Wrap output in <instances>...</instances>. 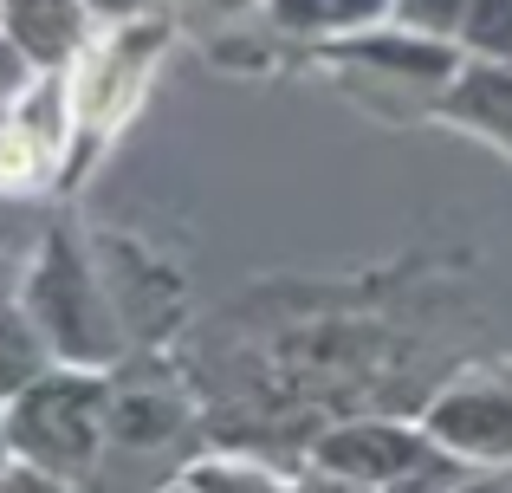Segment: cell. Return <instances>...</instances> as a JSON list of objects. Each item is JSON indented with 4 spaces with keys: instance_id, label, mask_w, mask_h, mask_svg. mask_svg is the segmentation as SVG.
Listing matches in <instances>:
<instances>
[{
    "instance_id": "9a60e30c",
    "label": "cell",
    "mask_w": 512,
    "mask_h": 493,
    "mask_svg": "<svg viewBox=\"0 0 512 493\" xmlns=\"http://www.w3.org/2000/svg\"><path fill=\"white\" fill-rule=\"evenodd\" d=\"M467 0H396V20L415 26V33H435V39H454V20H461Z\"/></svg>"
},
{
    "instance_id": "5bb4252c",
    "label": "cell",
    "mask_w": 512,
    "mask_h": 493,
    "mask_svg": "<svg viewBox=\"0 0 512 493\" xmlns=\"http://www.w3.org/2000/svg\"><path fill=\"white\" fill-rule=\"evenodd\" d=\"M266 26L292 39H325L331 33V0H260Z\"/></svg>"
},
{
    "instance_id": "30bf717a",
    "label": "cell",
    "mask_w": 512,
    "mask_h": 493,
    "mask_svg": "<svg viewBox=\"0 0 512 493\" xmlns=\"http://www.w3.org/2000/svg\"><path fill=\"white\" fill-rule=\"evenodd\" d=\"M65 130L72 124H59V117L39 124L33 91L20 104H7L0 111V195H39V182H52V169H59Z\"/></svg>"
},
{
    "instance_id": "7c38bea8",
    "label": "cell",
    "mask_w": 512,
    "mask_h": 493,
    "mask_svg": "<svg viewBox=\"0 0 512 493\" xmlns=\"http://www.w3.org/2000/svg\"><path fill=\"white\" fill-rule=\"evenodd\" d=\"M182 481L195 493H299V481H286V474H273L266 461H247V455H188Z\"/></svg>"
},
{
    "instance_id": "8992f818",
    "label": "cell",
    "mask_w": 512,
    "mask_h": 493,
    "mask_svg": "<svg viewBox=\"0 0 512 493\" xmlns=\"http://www.w3.org/2000/svg\"><path fill=\"white\" fill-rule=\"evenodd\" d=\"M318 46H325V59H338V65H363V72L389 78V85H422V91H441L454 78V65H461V46H454V39L415 33V26H402V20L318 39Z\"/></svg>"
},
{
    "instance_id": "5b68a950",
    "label": "cell",
    "mask_w": 512,
    "mask_h": 493,
    "mask_svg": "<svg viewBox=\"0 0 512 493\" xmlns=\"http://www.w3.org/2000/svg\"><path fill=\"white\" fill-rule=\"evenodd\" d=\"M415 422L467 468H512V357L454 370Z\"/></svg>"
},
{
    "instance_id": "8fae6325",
    "label": "cell",
    "mask_w": 512,
    "mask_h": 493,
    "mask_svg": "<svg viewBox=\"0 0 512 493\" xmlns=\"http://www.w3.org/2000/svg\"><path fill=\"white\" fill-rule=\"evenodd\" d=\"M52 364H59V357H52L46 331L26 318V305L20 299L0 305V403H7V396H20L33 377H46Z\"/></svg>"
},
{
    "instance_id": "ac0fdd59",
    "label": "cell",
    "mask_w": 512,
    "mask_h": 493,
    "mask_svg": "<svg viewBox=\"0 0 512 493\" xmlns=\"http://www.w3.org/2000/svg\"><path fill=\"white\" fill-rule=\"evenodd\" d=\"M91 7V20H130V13H143L150 0H85Z\"/></svg>"
},
{
    "instance_id": "e0dca14e",
    "label": "cell",
    "mask_w": 512,
    "mask_h": 493,
    "mask_svg": "<svg viewBox=\"0 0 512 493\" xmlns=\"http://www.w3.org/2000/svg\"><path fill=\"white\" fill-rule=\"evenodd\" d=\"M454 493H512V468H474Z\"/></svg>"
},
{
    "instance_id": "7a4b0ae2",
    "label": "cell",
    "mask_w": 512,
    "mask_h": 493,
    "mask_svg": "<svg viewBox=\"0 0 512 493\" xmlns=\"http://www.w3.org/2000/svg\"><path fill=\"white\" fill-rule=\"evenodd\" d=\"M20 305L39 331H46L59 364H85V370H111L130 351V325L111 299V279L91 266V253L72 241L65 228H52L39 241L33 266H26Z\"/></svg>"
},
{
    "instance_id": "ffe728a7",
    "label": "cell",
    "mask_w": 512,
    "mask_h": 493,
    "mask_svg": "<svg viewBox=\"0 0 512 493\" xmlns=\"http://www.w3.org/2000/svg\"><path fill=\"white\" fill-rule=\"evenodd\" d=\"M156 493H195V487H188V481H182V474H169V481H163V487H156Z\"/></svg>"
},
{
    "instance_id": "d6986e66",
    "label": "cell",
    "mask_w": 512,
    "mask_h": 493,
    "mask_svg": "<svg viewBox=\"0 0 512 493\" xmlns=\"http://www.w3.org/2000/svg\"><path fill=\"white\" fill-rule=\"evenodd\" d=\"M188 7L214 13V20H240V13H260V0H188Z\"/></svg>"
},
{
    "instance_id": "44dd1931",
    "label": "cell",
    "mask_w": 512,
    "mask_h": 493,
    "mask_svg": "<svg viewBox=\"0 0 512 493\" xmlns=\"http://www.w3.org/2000/svg\"><path fill=\"white\" fill-rule=\"evenodd\" d=\"M7 461H13V448H7V422H0V474H7Z\"/></svg>"
},
{
    "instance_id": "277c9868",
    "label": "cell",
    "mask_w": 512,
    "mask_h": 493,
    "mask_svg": "<svg viewBox=\"0 0 512 493\" xmlns=\"http://www.w3.org/2000/svg\"><path fill=\"white\" fill-rule=\"evenodd\" d=\"M188 435H195V396L163 364H130V357L111 364V448H104V468L85 493H98L117 468L175 455Z\"/></svg>"
},
{
    "instance_id": "2e32d148",
    "label": "cell",
    "mask_w": 512,
    "mask_h": 493,
    "mask_svg": "<svg viewBox=\"0 0 512 493\" xmlns=\"http://www.w3.org/2000/svg\"><path fill=\"white\" fill-rule=\"evenodd\" d=\"M299 493H383V487H363V481H350V474H331V468H312V461H305Z\"/></svg>"
},
{
    "instance_id": "6da1fadb",
    "label": "cell",
    "mask_w": 512,
    "mask_h": 493,
    "mask_svg": "<svg viewBox=\"0 0 512 493\" xmlns=\"http://www.w3.org/2000/svg\"><path fill=\"white\" fill-rule=\"evenodd\" d=\"M0 422H7L13 461H33L85 493L111 448V370L52 364L46 377L0 403Z\"/></svg>"
},
{
    "instance_id": "52a82bcc",
    "label": "cell",
    "mask_w": 512,
    "mask_h": 493,
    "mask_svg": "<svg viewBox=\"0 0 512 493\" xmlns=\"http://www.w3.org/2000/svg\"><path fill=\"white\" fill-rule=\"evenodd\" d=\"M428 448V429L422 422H389V416H357V422H331L325 435L312 442V468H331V474H350L363 487H396L409 474V461Z\"/></svg>"
},
{
    "instance_id": "7402d4cb",
    "label": "cell",
    "mask_w": 512,
    "mask_h": 493,
    "mask_svg": "<svg viewBox=\"0 0 512 493\" xmlns=\"http://www.w3.org/2000/svg\"><path fill=\"white\" fill-rule=\"evenodd\" d=\"M0 305H7V292H0Z\"/></svg>"
},
{
    "instance_id": "4fadbf2b",
    "label": "cell",
    "mask_w": 512,
    "mask_h": 493,
    "mask_svg": "<svg viewBox=\"0 0 512 493\" xmlns=\"http://www.w3.org/2000/svg\"><path fill=\"white\" fill-rule=\"evenodd\" d=\"M461 59H512V0H467L454 20Z\"/></svg>"
},
{
    "instance_id": "3957f363",
    "label": "cell",
    "mask_w": 512,
    "mask_h": 493,
    "mask_svg": "<svg viewBox=\"0 0 512 493\" xmlns=\"http://www.w3.org/2000/svg\"><path fill=\"white\" fill-rule=\"evenodd\" d=\"M163 46H169V26L150 20V13L111 20L104 33L85 39V52L65 65V111H72L78 137H98V130L124 124L130 104L150 85V65Z\"/></svg>"
},
{
    "instance_id": "9c48e42d",
    "label": "cell",
    "mask_w": 512,
    "mask_h": 493,
    "mask_svg": "<svg viewBox=\"0 0 512 493\" xmlns=\"http://www.w3.org/2000/svg\"><path fill=\"white\" fill-rule=\"evenodd\" d=\"M0 26L39 72H65L91 39V7L85 0H0Z\"/></svg>"
},
{
    "instance_id": "ba28073f",
    "label": "cell",
    "mask_w": 512,
    "mask_h": 493,
    "mask_svg": "<svg viewBox=\"0 0 512 493\" xmlns=\"http://www.w3.org/2000/svg\"><path fill=\"white\" fill-rule=\"evenodd\" d=\"M435 117L512 150V59H461L435 91Z\"/></svg>"
}]
</instances>
